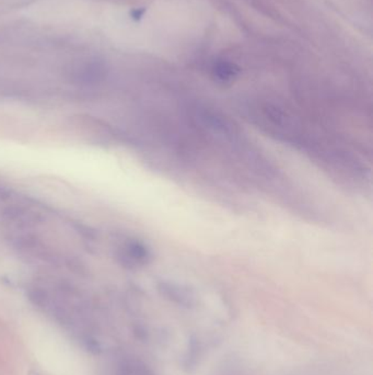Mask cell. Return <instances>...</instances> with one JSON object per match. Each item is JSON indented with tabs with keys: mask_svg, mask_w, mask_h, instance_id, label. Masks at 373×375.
I'll return each mask as SVG.
<instances>
[{
	"mask_svg": "<svg viewBox=\"0 0 373 375\" xmlns=\"http://www.w3.org/2000/svg\"><path fill=\"white\" fill-rule=\"evenodd\" d=\"M11 246L18 254L28 259H38L42 262L58 264L61 258L56 256L52 250L46 247V245L31 234H18L12 236Z\"/></svg>",
	"mask_w": 373,
	"mask_h": 375,
	"instance_id": "1",
	"label": "cell"
},
{
	"mask_svg": "<svg viewBox=\"0 0 373 375\" xmlns=\"http://www.w3.org/2000/svg\"><path fill=\"white\" fill-rule=\"evenodd\" d=\"M118 264L126 269H136L148 264L150 254L142 242L128 240L115 250Z\"/></svg>",
	"mask_w": 373,
	"mask_h": 375,
	"instance_id": "2",
	"label": "cell"
},
{
	"mask_svg": "<svg viewBox=\"0 0 373 375\" xmlns=\"http://www.w3.org/2000/svg\"><path fill=\"white\" fill-rule=\"evenodd\" d=\"M1 221L16 230H26L42 222L43 217L38 212L26 209L22 205H12L4 210Z\"/></svg>",
	"mask_w": 373,
	"mask_h": 375,
	"instance_id": "3",
	"label": "cell"
},
{
	"mask_svg": "<svg viewBox=\"0 0 373 375\" xmlns=\"http://www.w3.org/2000/svg\"><path fill=\"white\" fill-rule=\"evenodd\" d=\"M107 76V67L102 61H90L73 71L71 79L79 85L93 86L102 83Z\"/></svg>",
	"mask_w": 373,
	"mask_h": 375,
	"instance_id": "4",
	"label": "cell"
},
{
	"mask_svg": "<svg viewBox=\"0 0 373 375\" xmlns=\"http://www.w3.org/2000/svg\"><path fill=\"white\" fill-rule=\"evenodd\" d=\"M159 290L161 291V293L164 297H168L169 299L174 302L177 304L181 305V307L191 309L195 305V297H194L193 293L186 287L162 283L159 287Z\"/></svg>",
	"mask_w": 373,
	"mask_h": 375,
	"instance_id": "5",
	"label": "cell"
},
{
	"mask_svg": "<svg viewBox=\"0 0 373 375\" xmlns=\"http://www.w3.org/2000/svg\"><path fill=\"white\" fill-rule=\"evenodd\" d=\"M117 375H156V373L142 360L128 358L118 366Z\"/></svg>",
	"mask_w": 373,
	"mask_h": 375,
	"instance_id": "6",
	"label": "cell"
},
{
	"mask_svg": "<svg viewBox=\"0 0 373 375\" xmlns=\"http://www.w3.org/2000/svg\"><path fill=\"white\" fill-rule=\"evenodd\" d=\"M238 69L236 65L229 62H219L214 67V75L221 81H229L238 74Z\"/></svg>",
	"mask_w": 373,
	"mask_h": 375,
	"instance_id": "7",
	"label": "cell"
},
{
	"mask_svg": "<svg viewBox=\"0 0 373 375\" xmlns=\"http://www.w3.org/2000/svg\"><path fill=\"white\" fill-rule=\"evenodd\" d=\"M23 96L24 91L19 86L0 81V98H19Z\"/></svg>",
	"mask_w": 373,
	"mask_h": 375,
	"instance_id": "8",
	"label": "cell"
},
{
	"mask_svg": "<svg viewBox=\"0 0 373 375\" xmlns=\"http://www.w3.org/2000/svg\"><path fill=\"white\" fill-rule=\"evenodd\" d=\"M73 227L76 228L77 232L83 237L87 238V240H95L97 238V233L95 230L93 228L89 227V226L83 225V224L76 223L73 224Z\"/></svg>",
	"mask_w": 373,
	"mask_h": 375,
	"instance_id": "9",
	"label": "cell"
},
{
	"mask_svg": "<svg viewBox=\"0 0 373 375\" xmlns=\"http://www.w3.org/2000/svg\"><path fill=\"white\" fill-rule=\"evenodd\" d=\"M11 195V190H9L8 188L0 185V203L7 201Z\"/></svg>",
	"mask_w": 373,
	"mask_h": 375,
	"instance_id": "10",
	"label": "cell"
},
{
	"mask_svg": "<svg viewBox=\"0 0 373 375\" xmlns=\"http://www.w3.org/2000/svg\"><path fill=\"white\" fill-rule=\"evenodd\" d=\"M145 9H135L132 11V18L134 20L142 19V16H144Z\"/></svg>",
	"mask_w": 373,
	"mask_h": 375,
	"instance_id": "11",
	"label": "cell"
}]
</instances>
